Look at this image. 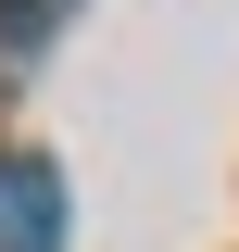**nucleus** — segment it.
Returning a JSON list of instances; mask_svg holds the SVG:
<instances>
[{
	"instance_id": "nucleus-1",
	"label": "nucleus",
	"mask_w": 239,
	"mask_h": 252,
	"mask_svg": "<svg viewBox=\"0 0 239 252\" xmlns=\"http://www.w3.org/2000/svg\"><path fill=\"white\" fill-rule=\"evenodd\" d=\"M0 252H63V177L51 164H0Z\"/></svg>"
},
{
	"instance_id": "nucleus-2",
	"label": "nucleus",
	"mask_w": 239,
	"mask_h": 252,
	"mask_svg": "<svg viewBox=\"0 0 239 252\" xmlns=\"http://www.w3.org/2000/svg\"><path fill=\"white\" fill-rule=\"evenodd\" d=\"M51 13H76V0H13V26H0V38H26V26H51Z\"/></svg>"
}]
</instances>
